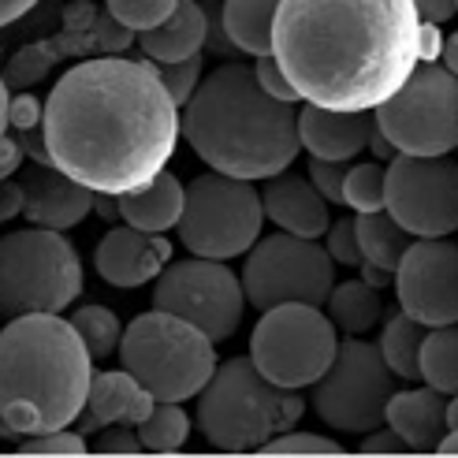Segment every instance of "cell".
I'll list each match as a JSON object with an SVG mask.
<instances>
[{
    "instance_id": "obj_1",
    "label": "cell",
    "mask_w": 458,
    "mask_h": 458,
    "mask_svg": "<svg viewBox=\"0 0 458 458\" xmlns=\"http://www.w3.org/2000/svg\"><path fill=\"white\" fill-rule=\"evenodd\" d=\"M45 142L60 172L101 194L153 182L179 142V105L142 60H82L45 101Z\"/></svg>"
},
{
    "instance_id": "obj_2",
    "label": "cell",
    "mask_w": 458,
    "mask_h": 458,
    "mask_svg": "<svg viewBox=\"0 0 458 458\" xmlns=\"http://www.w3.org/2000/svg\"><path fill=\"white\" fill-rule=\"evenodd\" d=\"M414 0H280L272 56L306 105L377 112L418 72Z\"/></svg>"
},
{
    "instance_id": "obj_3",
    "label": "cell",
    "mask_w": 458,
    "mask_h": 458,
    "mask_svg": "<svg viewBox=\"0 0 458 458\" xmlns=\"http://www.w3.org/2000/svg\"><path fill=\"white\" fill-rule=\"evenodd\" d=\"M182 134L213 172L235 179H272L299 157V112L265 94L258 72L224 64L201 79L182 112Z\"/></svg>"
},
{
    "instance_id": "obj_4",
    "label": "cell",
    "mask_w": 458,
    "mask_h": 458,
    "mask_svg": "<svg viewBox=\"0 0 458 458\" xmlns=\"http://www.w3.org/2000/svg\"><path fill=\"white\" fill-rule=\"evenodd\" d=\"M0 414L8 440L67 428L86 410L94 354L72 320L56 313L12 317L0 335Z\"/></svg>"
},
{
    "instance_id": "obj_5",
    "label": "cell",
    "mask_w": 458,
    "mask_h": 458,
    "mask_svg": "<svg viewBox=\"0 0 458 458\" xmlns=\"http://www.w3.org/2000/svg\"><path fill=\"white\" fill-rule=\"evenodd\" d=\"M302 414L306 399L268 380L254 358H227L198 395V428L216 451H265Z\"/></svg>"
},
{
    "instance_id": "obj_6",
    "label": "cell",
    "mask_w": 458,
    "mask_h": 458,
    "mask_svg": "<svg viewBox=\"0 0 458 458\" xmlns=\"http://www.w3.org/2000/svg\"><path fill=\"white\" fill-rule=\"evenodd\" d=\"M213 347L216 343L198 325L153 306V313L127 325L120 358L123 369L139 377L160 403H187L201 395V387L216 373Z\"/></svg>"
},
{
    "instance_id": "obj_7",
    "label": "cell",
    "mask_w": 458,
    "mask_h": 458,
    "mask_svg": "<svg viewBox=\"0 0 458 458\" xmlns=\"http://www.w3.org/2000/svg\"><path fill=\"white\" fill-rule=\"evenodd\" d=\"M82 294V261L53 227L12 232L0 246V299L4 313H56Z\"/></svg>"
},
{
    "instance_id": "obj_8",
    "label": "cell",
    "mask_w": 458,
    "mask_h": 458,
    "mask_svg": "<svg viewBox=\"0 0 458 458\" xmlns=\"http://www.w3.org/2000/svg\"><path fill=\"white\" fill-rule=\"evenodd\" d=\"M261 220H265V201L250 187V179L209 172L198 175L187 187L179 239L198 258L227 261L254 250L261 235Z\"/></svg>"
},
{
    "instance_id": "obj_9",
    "label": "cell",
    "mask_w": 458,
    "mask_h": 458,
    "mask_svg": "<svg viewBox=\"0 0 458 458\" xmlns=\"http://www.w3.org/2000/svg\"><path fill=\"white\" fill-rule=\"evenodd\" d=\"M335 320L320 313V306L284 302L261 310V320L250 339V358L258 369L280 387H310L332 369L339 354Z\"/></svg>"
},
{
    "instance_id": "obj_10",
    "label": "cell",
    "mask_w": 458,
    "mask_h": 458,
    "mask_svg": "<svg viewBox=\"0 0 458 458\" xmlns=\"http://www.w3.org/2000/svg\"><path fill=\"white\" fill-rule=\"evenodd\" d=\"M395 395V373L384 361L380 343L347 339L339 343L332 369L313 384V410L320 421L365 437L387 421V403Z\"/></svg>"
},
{
    "instance_id": "obj_11",
    "label": "cell",
    "mask_w": 458,
    "mask_h": 458,
    "mask_svg": "<svg viewBox=\"0 0 458 458\" xmlns=\"http://www.w3.org/2000/svg\"><path fill=\"white\" fill-rule=\"evenodd\" d=\"M377 127L399 153L447 157L458 149V75L425 64L377 108Z\"/></svg>"
},
{
    "instance_id": "obj_12",
    "label": "cell",
    "mask_w": 458,
    "mask_h": 458,
    "mask_svg": "<svg viewBox=\"0 0 458 458\" xmlns=\"http://www.w3.org/2000/svg\"><path fill=\"white\" fill-rule=\"evenodd\" d=\"M335 258L328 246L306 235H268L246 254L242 287L254 310H272L284 302L325 306L335 291Z\"/></svg>"
},
{
    "instance_id": "obj_13",
    "label": "cell",
    "mask_w": 458,
    "mask_h": 458,
    "mask_svg": "<svg viewBox=\"0 0 458 458\" xmlns=\"http://www.w3.org/2000/svg\"><path fill=\"white\" fill-rule=\"evenodd\" d=\"M246 302L250 299H246L242 276H235L224 261L198 258V254L191 261L168 265L157 276V291H153L157 310H168L182 320H191L213 343L235 335Z\"/></svg>"
},
{
    "instance_id": "obj_14",
    "label": "cell",
    "mask_w": 458,
    "mask_h": 458,
    "mask_svg": "<svg viewBox=\"0 0 458 458\" xmlns=\"http://www.w3.org/2000/svg\"><path fill=\"white\" fill-rule=\"evenodd\" d=\"M387 213L414 239L458 232V165L444 157L399 153L387 160Z\"/></svg>"
},
{
    "instance_id": "obj_15",
    "label": "cell",
    "mask_w": 458,
    "mask_h": 458,
    "mask_svg": "<svg viewBox=\"0 0 458 458\" xmlns=\"http://www.w3.org/2000/svg\"><path fill=\"white\" fill-rule=\"evenodd\" d=\"M399 306L425 328L458 325V246L447 239H418L395 268Z\"/></svg>"
},
{
    "instance_id": "obj_16",
    "label": "cell",
    "mask_w": 458,
    "mask_h": 458,
    "mask_svg": "<svg viewBox=\"0 0 458 458\" xmlns=\"http://www.w3.org/2000/svg\"><path fill=\"white\" fill-rule=\"evenodd\" d=\"M101 280L112 287H142L157 280L160 272L172 265V242L160 232H142V227H112L101 239L98 258H94Z\"/></svg>"
},
{
    "instance_id": "obj_17",
    "label": "cell",
    "mask_w": 458,
    "mask_h": 458,
    "mask_svg": "<svg viewBox=\"0 0 458 458\" xmlns=\"http://www.w3.org/2000/svg\"><path fill=\"white\" fill-rule=\"evenodd\" d=\"M22 194H27V216L34 227H53V232H67L86 220V213L94 209V191L82 187L79 179H72L67 172H60L56 165H34L27 168V175L19 179Z\"/></svg>"
},
{
    "instance_id": "obj_18",
    "label": "cell",
    "mask_w": 458,
    "mask_h": 458,
    "mask_svg": "<svg viewBox=\"0 0 458 458\" xmlns=\"http://www.w3.org/2000/svg\"><path fill=\"white\" fill-rule=\"evenodd\" d=\"M377 131V112H347V108H325L306 105L299 112V139L310 157L317 160H354L361 149H369Z\"/></svg>"
},
{
    "instance_id": "obj_19",
    "label": "cell",
    "mask_w": 458,
    "mask_h": 458,
    "mask_svg": "<svg viewBox=\"0 0 458 458\" xmlns=\"http://www.w3.org/2000/svg\"><path fill=\"white\" fill-rule=\"evenodd\" d=\"M160 399L149 392V387L127 373V369H108L94 377V387H89V399L86 410L79 414V432H105L108 425H142L153 406Z\"/></svg>"
},
{
    "instance_id": "obj_20",
    "label": "cell",
    "mask_w": 458,
    "mask_h": 458,
    "mask_svg": "<svg viewBox=\"0 0 458 458\" xmlns=\"http://www.w3.org/2000/svg\"><path fill=\"white\" fill-rule=\"evenodd\" d=\"M72 12V27H67V34L60 38H49L41 45H30V49H22L12 56L8 64V75H4V86L12 89H27L34 82L45 79V72L64 60V56H75V53H89V49H101L98 41V15H94V4H86V0H79V4L67 8Z\"/></svg>"
},
{
    "instance_id": "obj_21",
    "label": "cell",
    "mask_w": 458,
    "mask_h": 458,
    "mask_svg": "<svg viewBox=\"0 0 458 458\" xmlns=\"http://www.w3.org/2000/svg\"><path fill=\"white\" fill-rule=\"evenodd\" d=\"M265 201V216L276 220L284 232L291 235H306V239H320L332 227L328 220V198L313 187V179L306 175H272L268 187L261 194Z\"/></svg>"
},
{
    "instance_id": "obj_22",
    "label": "cell",
    "mask_w": 458,
    "mask_h": 458,
    "mask_svg": "<svg viewBox=\"0 0 458 458\" xmlns=\"http://www.w3.org/2000/svg\"><path fill=\"white\" fill-rule=\"evenodd\" d=\"M387 425L406 440L410 451H440V440L447 437V399L440 387H414L399 392L387 403Z\"/></svg>"
},
{
    "instance_id": "obj_23",
    "label": "cell",
    "mask_w": 458,
    "mask_h": 458,
    "mask_svg": "<svg viewBox=\"0 0 458 458\" xmlns=\"http://www.w3.org/2000/svg\"><path fill=\"white\" fill-rule=\"evenodd\" d=\"M205 38H209V19H205L201 4L179 0V8L160 27L139 34V45L153 64H179V60L198 56Z\"/></svg>"
},
{
    "instance_id": "obj_24",
    "label": "cell",
    "mask_w": 458,
    "mask_h": 458,
    "mask_svg": "<svg viewBox=\"0 0 458 458\" xmlns=\"http://www.w3.org/2000/svg\"><path fill=\"white\" fill-rule=\"evenodd\" d=\"M120 209L127 224L165 235L168 227H179L182 209H187V191H182V182L172 172H160L142 191L120 194Z\"/></svg>"
},
{
    "instance_id": "obj_25",
    "label": "cell",
    "mask_w": 458,
    "mask_h": 458,
    "mask_svg": "<svg viewBox=\"0 0 458 458\" xmlns=\"http://www.w3.org/2000/svg\"><path fill=\"white\" fill-rule=\"evenodd\" d=\"M280 0H224V34L242 53L268 56Z\"/></svg>"
},
{
    "instance_id": "obj_26",
    "label": "cell",
    "mask_w": 458,
    "mask_h": 458,
    "mask_svg": "<svg viewBox=\"0 0 458 458\" xmlns=\"http://www.w3.org/2000/svg\"><path fill=\"white\" fill-rule=\"evenodd\" d=\"M358 242H361V254L365 261H377L384 268H399V261L406 258V250L414 246V235L406 232V227L387 213H358Z\"/></svg>"
},
{
    "instance_id": "obj_27",
    "label": "cell",
    "mask_w": 458,
    "mask_h": 458,
    "mask_svg": "<svg viewBox=\"0 0 458 458\" xmlns=\"http://www.w3.org/2000/svg\"><path fill=\"white\" fill-rule=\"evenodd\" d=\"M421 343H425V325L406 310L384 325L380 354L399 380H421Z\"/></svg>"
},
{
    "instance_id": "obj_28",
    "label": "cell",
    "mask_w": 458,
    "mask_h": 458,
    "mask_svg": "<svg viewBox=\"0 0 458 458\" xmlns=\"http://www.w3.org/2000/svg\"><path fill=\"white\" fill-rule=\"evenodd\" d=\"M380 310L384 306H380L377 287L365 284V280H343V284H335L332 299H328V317L335 320V328H343L347 335H365L377 325Z\"/></svg>"
},
{
    "instance_id": "obj_29",
    "label": "cell",
    "mask_w": 458,
    "mask_h": 458,
    "mask_svg": "<svg viewBox=\"0 0 458 458\" xmlns=\"http://www.w3.org/2000/svg\"><path fill=\"white\" fill-rule=\"evenodd\" d=\"M421 380L444 395L458 392V325H440L425 332L421 343Z\"/></svg>"
},
{
    "instance_id": "obj_30",
    "label": "cell",
    "mask_w": 458,
    "mask_h": 458,
    "mask_svg": "<svg viewBox=\"0 0 458 458\" xmlns=\"http://www.w3.org/2000/svg\"><path fill=\"white\" fill-rule=\"evenodd\" d=\"M134 428H139L146 451H179L191 440V418L179 403H157L153 414Z\"/></svg>"
},
{
    "instance_id": "obj_31",
    "label": "cell",
    "mask_w": 458,
    "mask_h": 458,
    "mask_svg": "<svg viewBox=\"0 0 458 458\" xmlns=\"http://www.w3.org/2000/svg\"><path fill=\"white\" fill-rule=\"evenodd\" d=\"M72 325L79 328V335L86 339L89 354H94L98 361L108 358V354H116V351H120V343H123L120 317L112 313V310H105V306H82V310H75Z\"/></svg>"
},
{
    "instance_id": "obj_32",
    "label": "cell",
    "mask_w": 458,
    "mask_h": 458,
    "mask_svg": "<svg viewBox=\"0 0 458 458\" xmlns=\"http://www.w3.org/2000/svg\"><path fill=\"white\" fill-rule=\"evenodd\" d=\"M347 205L354 213L387 209V168H380V165L347 168Z\"/></svg>"
},
{
    "instance_id": "obj_33",
    "label": "cell",
    "mask_w": 458,
    "mask_h": 458,
    "mask_svg": "<svg viewBox=\"0 0 458 458\" xmlns=\"http://www.w3.org/2000/svg\"><path fill=\"white\" fill-rule=\"evenodd\" d=\"M175 8H179V0H108V15L120 19L134 34L160 27Z\"/></svg>"
},
{
    "instance_id": "obj_34",
    "label": "cell",
    "mask_w": 458,
    "mask_h": 458,
    "mask_svg": "<svg viewBox=\"0 0 458 458\" xmlns=\"http://www.w3.org/2000/svg\"><path fill=\"white\" fill-rule=\"evenodd\" d=\"M157 72H160V82L168 86L172 101L182 108V105H187L198 94V86H201V56L179 60V64H160Z\"/></svg>"
},
{
    "instance_id": "obj_35",
    "label": "cell",
    "mask_w": 458,
    "mask_h": 458,
    "mask_svg": "<svg viewBox=\"0 0 458 458\" xmlns=\"http://www.w3.org/2000/svg\"><path fill=\"white\" fill-rule=\"evenodd\" d=\"M0 101H4V108H0V120H4V127H12V131H34L38 123H45V108H41L38 98H30V94L12 98V86H0Z\"/></svg>"
},
{
    "instance_id": "obj_36",
    "label": "cell",
    "mask_w": 458,
    "mask_h": 458,
    "mask_svg": "<svg viewBox=\"0 0 458 458\" xmlns=\"http://www.w3.org/2000/svg\"><path fill=\"white\" fill-rule=\"evenodd\" d=\"M265 451H268V454H339L343 444H335L332 437H317V432L287 428V432H280V437L272 440Z\"/></svg>"
},
{
    "instance_id": "obj_37",
    "label": "cell",
    "mask_w": 458,
    "mask_h": 458,
    "mask_svg": "<svg viewBox=\"0 0 458 458\" xmlns=\"http://www.w3.org/2000/svg\"><path fill=\"white\" fill-rule=\"evenodd\" d=\"M325 246L328 254L335 258V265H351V268H361L365 254H361V242H358V220H335L328 232H325Z\"/></svg>"
},
{
    "instance_id": "obj_38",
    "label": "cell",
    "mask_w": 458,
    "mask_h": 458,
    "mask_svg": "<svg viewBox=\"0 0 458 458\" xmlns=\"http://www.w3.org/2000/svg\"><path fill=\"white\" fill-rule=\"evenodd\" d=\"M310 179L313 187L325 194L332 205H347V165L339 160H310Z\"/></svg>"
},
{
    "instance_id": "obj_39",
    "label": "cell",
    "mask_w": 458,
    "mask_h": 458,
    "mask_svg": "<svg viewBox=\"0 0 458 458\" xmlns=\"http://www.w3.org/2000/svg\"><path fill=\"white\" fill-rule=\"evenodd\" d=\"M22 451L27 454H82L86 451V437L75 428H53V432H41V437H27L22 440Z\"/></svg>"
},
{
    "instance_id": "obj_40",
    "label": "cell",
    "mask_w": 458,
    "mask_h": 458,
    "mask_svg": "<svg viewBox=\"0 0 458 458\" xmlns=\"http://www.w3.org/2000/svg\"><path fill=\"white\" fill-rule=\"evenodd\" d=\"M254 72H258V82H261V89L265 94H272L276 101H287V105H294V101H302L299 98V89H294V82L287 79V72L280 67V60L276 56H258V64H254Z\"/></svg>"
},
{
    "instance_id": "obj_41",
    "label": "cell",
    "mask_w": 458,
    "mask_h": 458,
    "mask_svg": "<svg viewBox=\"0 0 458 458\" xmlns=\"http://www.w3.org/2000/svg\"><path fill=\"white\" fill-rule=\"evenodd\" d=\"M98 451H105V454H139V451H146V444H142V437H139V428H105V437L98 440Z\"/></svg>"
},
{
    "instance_id": "obj_42",
    "label": "cell",
    "mask_w": 458,
    "mask_h": 458,
    "mask_svg": "<svg viewBox=\"0 0 458 458\" xmlns=\"http://www.w3.org/2000/svg\"><path fill=\"white\" fill-rule=\"evenodd\" d=\"M361 451H369V454H395V451H410V447H406V440L399 437V432L387 425V428L365 432V437H361Z\"/></svg>"
},
{
    "instance_id": "obj_43",
    "label": "cell",
    "mask_w": 458,
    "mask_h": 458,
    "mask_svg": "<svg viewBox=\"0 0 458 458\" xmlns=\"http://www.w3.org/2000/svg\"><path fill=\"white\" fill-rule=\"evenodd\" d=\"M22 157H27V146H22L19 139V131L15 134H4V142H0V175H15L19 165H22Z\"/></svg>"
},
{
    "instance_id": "obj_44",
    "label": "cell",
    "mask_w": 458,
    "mask_h": 458,
    "mask_svg": "<svg viewBox=\"0 0 458 458\" xmlns=\"http://www.w3.org/2000/svg\"><path fill=\"white\" fill-rule=\"evenodd\" d=\"M414 8L421 12L425 22H447L451 15H458V0H414Z\"/></svg>"
},
{
    "instance_id": "obj_45",
    "label": "cell",
    "mask_w": 458,
    "mask_h": 458,
    "mask_svg": "<svg viewBox=\"0 0 458 458\" xmlns=\"http://www.w3.org/2000/svg\"><path fill=\"white\" fill-rule=\"evenodd\" d=\"M27 209V194H22V182H4V198H0V216L15 220Z\"/></svg>"
},
{
    "instance_id": "obj_46",
    "label": "cell",
    "mask_w": 458,
    "mask_h": 458,
    "mask_svg": "<svg viewBox=\"0 0 458 458\" xmlns=\"http://www.w3.org/2000/svg\"><path fill=\"white\" fill-rule=\"evenodd\" d=\"M392 276H395L392 268H384V265H377V261H361V280L373 284L377 291H380V287H392Z\"/></svg>"
},
{
    "instance_id": "obj_47",
    "label": "cell",
    "mask_w": 458,
    "mask_h": 458,
    "mask_svg": "<svg viewBox=\"0 0 458 458\" xmlns=\"http://www.w3.org/2000/svg\"><path fill=\"white\" fill-rule=\"evenodd\" d=\"M94 213L105 216V220H120V216H123L120 194H101V191H94Z\"/></svg>"
},
{
    "instance_id": "obj_48",
    "label": "cell",
    "mask_w": 458,
    "mask_h": 458,
    "mask_svg": "<svg viewBox=\"0 0 458 458\" xmlns=\"http://www.w3.org/2000/svg\"><path fill=\"white\" fill-rule=\"evenodd\" d=\"M369 149H373V153H377V157H380V160H395V157H392V153H399V149H395V146H392V139H387V134H384V131H380V127H377V131H373V139H369Z\"/></svg>"
},
{
    "instance_id": "obj_49",
    "label": "cell",
    "mask_w": 458,
    "mask_h": 458,
    "mask_svg": "<svg viewBox=\"0 0 458 458\" xmlns=\"http://www.w3.org/2000/svg\"><path fill=\"white\" fill-rule=\"evenodd\" d=\"M34 4H38V0H4V12H0V19H4V22H15V19L27 15Z\"/></svg>"
},
{
    "instance_id": "obj_50",
    "label": "cell",
    "mask_w": 458,
    "mask_h": 458,
    "mask_svg": "<svg viewBox=\"0 0 458 458\" xmlns=\"http://www.w3.org/2000/svg\"><path fill=\"white\" fill-rule=\"evenodd\" d=\"M444 67L451 75H458V30L451 38H444Z\"/></svg>"
},
{
    "instance_id": "obj_51",
    "label": "cell",
    "mask_w": 458,
    "mask_h": 458,
    "mask_svg": "<svg viewBox=\"0 0 458 458\" xmlns=\"http://www.w3.org/2000/svg\"><path fill=\"white\" fill-rule=\"evenodd\" d=\"M440 451H444V454H458V428H451L447 437L440 440Z\"/></svg>"
},
{
    "instance_id": "obj_52",
    "label": "cell",
    "mask_w": 458,
    "mask_h": 458,
    "mask_svg": "<svg viewBox=\"0 0 458 458\" xmlns=\"http://www.w3.org/2000/svg\"><path fill=\"white\" fill-rule=\"evenodd\" d=\"M451 428H458V392L451 395V403H447V432Z\"/></svg>"
}]
</instances>
